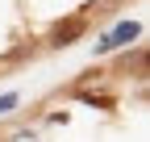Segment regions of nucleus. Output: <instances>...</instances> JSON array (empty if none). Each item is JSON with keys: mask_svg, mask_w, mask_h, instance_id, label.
<instances>
[{"mask_svg": "<svg viewBox=\"0 0 150 142\" xmlns=\"http://www.w3.org/2000/svg\"><path fill=\"white\" fill-rule=\"evenodd\" d=\"M129 38H138V25H134V21H129V25H117V29L104 38V46H100V50H112V46H121V42H129Z\"/></svg>", "mask_w": 150, "mask_h": 142, "instance_id": "obj_2", "label": "nucleus"}, {"mask_svg": "<svg viewBox=\"0 0 150 142\" xmlns=\"http://www.w3.org/2000/svg\"><path fill=\"white\" fill-rule=\"evenodd\" d=\"M83 29H88V21H83V17H67V21H59V25H54L50 29V46H71L75 38H83Z\"/></svg>", "mask_w": 150, "mask_h": 142, "instance_id": "obj_1", "label": "nucleus"}, {"mask_svg": "<svg viewBox=\"0 0 150 142\" xmlns=\"http://www.w3.org/2000/svg\"><path fill=\"white\" fill-rule=\"evenodd\" d=\"M13 104H17V96L8 92V96H0V113H4V109H13Z\"/></svg>", "mask_w": 150, "mask_h": 142, "instance_id": "obj_3", "label": "nucleus"}]
</instances>
